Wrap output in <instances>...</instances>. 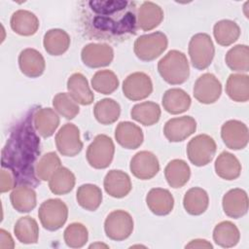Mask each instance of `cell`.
Here are the masks:
<instances>
[{
  "label": "cell",
  "mask_w": 249,
  "mask_h": 249,
  "mask_svg": "<svg viewBox=\"0 0 249 249\" xmlns=\"http://www.w3.org/2000/svg\"><path fill=\"white\" fill-rule=\"evenodd\" d=\"M104 231L112 240H124L133 231V219L124 210H114L105 219Z\"/></svg>",
  "instance_id": "9c48e42d"
},
{
  "label": "cell",
  "mask_w": 249,
  "mask_h": 249,
  "mask_svg": "<svg viewBox=\"0 0 249 249\" xmlns=\"http://www.w3.org/2000/svg\"><path fill=\"white\" fill-rule=\"evenodd\" d=\"M18 66L23 75L37 78L44 73L46 63L43 55L35 49H24L18 55Z\"/></svg>",
  "instance_id": "ffe728a7"
},
{
  "label": "cell",
  "mask_w": 249,
  "mask_h": 249,
  "mask_svg": "<svg viewBox=\"0 0 249 249\" xmlns=\"http://www.w3.org/2000/svg\"><path fill=\"white\" fill-rule=\"evenodd\" d=\"M164 176L168 185L174 189L186 185L191 176L189 164L183 160H172L164 168Z\"/></svg>",
  "instance_id": "4316f807"
},
{
  "label": "cell",
  "mask_w": 249,
  "mask_h": 249,
  "mask_svg": "<svg viewBox=\"0 0 249 249\" xmlns=\"http://www.w3.org/2000/svg\"><path fill=\"white\" fill-rule=\"evenodd\" d=\"M163 19V11L156 3L146 1L143 2L137 11L136 22L137 26L143 31H150L157 26Z\"/></svg>",
  "instance_id": "7402d4cb"
},
{
  "label": "cell",
  "mask_w": 249,
  "mask_h": 249,
  "mask_svg": "<svg viewBox=\"0 0 249 249\" xmlns=\"http://www.w3.org/2000/svg\"><path fill=\"white\" fill-rule=\"evenodd\" d=\"M158 70L161 78L170 85L185 83L190 75V66L184 53L171 50L158 63Z\"/></svg>",
  "instance_id": "3957f363"
},
{
  "label": "cell",
  "mask_w": 249,
  "mask_h": 249,
  "mask_svg": "<svg viewBox=\"0 0 249 249\" xmlns=\"http://www.w3.org/2000/svg\"><path fill=\"white\" fill-rule=\"evenodd\" d=\"M17 185L16 178L11 170L2 167L1 169V180H0V191L6 193L11 191Z\"/></svg>",
  "instance_id": "f6af8a7d"
},
{
  "label": "cell",
  "mask_w": 249,
  "mask_h": 249,
  "mask_svg": "<svg viewBox=\"0 0 249 249\" xmlns=\"http://www.w3.org/2000/svg\"><path fill=\"white\" fill-rule=\"evenodd\" d=\"M215 48L211 37L206 33L195 34L189 43V55L193 66L198 70L207 68L214 57Z\"/></svg>",
  "instance_id": "5b68a950"
},
{
  "label": "cell",
  "mask_w": 249,
  "mask_h": 249,
  "mask_svg": "<svg viewBox=\"0 0 249 249\" xmlns=\"http://www.w3.org/2000/svg\"><path fill=\"white\" fill-rule=\"evenodd\" d=\"M92 89L102 94H111L119 87V79L111 70H99L91 79Z\"/></svg>",
  "instance_id": "60d3db41"
},
{
  "label": "cell",
  "mask_w": 249,
  "mask_h": 249,
  "mask_svg": "<svg viewBox=\"0 0 249 249\" xmlns=\"http://www.w3.org/2000/svg\"><path fill=\"white\" fill-rule=\"evenodd\" d=\"M38 216L44 229L53 231L59 230L68 217L67 205L58 198H50L42 202Z\"/></svg>",
  "instance_id": "8992f818"
},
{
  "label": "cell",
  "mask_w": 249,
  "mask_h": 249,
  "mask_svg": "<svg viewBox=\"0 0 249 249\" xmlns=\"http://www.w3.org/2000/svg\"><path fill=\"white\" fill-rule=\"evenodd\" d=\"M103 186L105 192L116 198L124 197L129 194L132 188L128 174L117 169H112L105 175Z\"/></svg>",
  "instance_id": "ac0fdd59"
},
{
  "label": "cell",
  "mask_w": 249,
  "mask_h": 249,
  "mask_svg": "<svg viewBox=\"0 0 249 249\" xmlns=\"http://www.w3.org/2000/svg\"><path fill=\"white\" fill-rule=\"evenodd\" d=\"M213 34L219 45L228 47L237 41L240 35V28L233 20L222 19L214 24Z\"/></svg>",
  "instance_id": "8d00e7d4"
},
{
  "label": "cell",
  "mask_w": 249,
  "mask_h": 249,
  "mask_svg": "<svg viewBox=\"0 0 249 249\" xmlns=\"http://www.w3.org/2000/svg\"><path fill=\"white\" fill-rule=\"evenodd\" d=\"M43 45L49 54L61 55L70 46V36L62 29H50L44 35Z\"/></svg>",
  "instance_id": "83f0119b"
},
{
  "label": "cell",
  "mask_w": 249,
  "mask_h": 249,
  "mask_svg": "<svg viewBox=\"0 0 249 249\" xmlns=\"http://www.w3.org/2000/svg\"><path fill=\"white\" fill-rule=\"evenodd\" d=\"M194 96L202 104L216 102L222 93V85L212 73H204L197 78L194 85Z\"/></svg>",
  "instance_id": "8fae6325"
},
{
  "label": "cell",
  "mask_w": 249,
  "mask_h": 249,
  "mask_svg": "<svg viewBox=\"0 0 249 249\" xmlns=\"http://www.w3.org/2000/svg\"><path fill=\"white\" fill-rule=\"evenodd\" d=\"M10 199L13 207L20 213L32 211L37 203L36 193L28 185H19L15 188L10 195Z\"/></svg>",
  "instance_id": "f1b7e54d"
},
{
  "label": "cell",
  "mask_w": 249,
  "mask_h": 249,
  "mask_svg": "<svg viewBox=\"0 0 249 249\" xmlns=\"http://www.w3.org/2000/svg\"><path fill=\"white\" fill-rule=\"evenodd\" d=\"M153 91L151 78L143 72H134L128 75L123 83L124 95L132 101L147 98Z\"/></svg>",
  "instance_id": "7c38bea8"
},
{
  "label": "cell",
  "mask_w": 249,
  "mask_h": 249,
  "mask_svg": "<svg viewBox=\"0 0 249 249\" xmlns=\"http://www.w3.org/2000/svg\"><path fill=\"white\" fill-rule=\"evenodd\" d=\"M57 151L65 157H75L83 149L80 130L74 124H65L55 135Z\"/></svg>",
  "instance_id": "30bf717a"
},
{
  "label": "cell",
  "mask_w": 249,
  "mask_h": 249,
  "mask_svg": "<svg viewBox=\"0 0 249 249\" xmlns=\"http://www.w3.org/2000/svg\"><path fill=\"white\" fill-rule=\"evenodd\" d=\"M196 129V122L191 116H183L168 120L163 127V134L170 142H181Z\"/></svg>",
  "instance_id": "2e32d148"
},
{
  "label": "cell",
  "mask_w": 249,
  "mask_h": 249,
  "mask_svg": "<svg viewBox=\"0 0 249 249\" xmlns=\"http://www.w3.org/2000/svg\"><path fill=\"white\" fill-rule=\"evenodd\" d=\"M90 248H94V247H105V248H108V246L107 245H105V244H100V243H95V244H91L90 246H89Z\"/></svg>",
  "instance_id": "c3c4849f"
},
{
  "label": "cell",
  "mask_w": 249,
  "mask_h": 249,
  "mask_svg": "<svg viewBox=\"0 0 249 249\" xmlns=\"http://www.w3.org/2000/svg\"><path fill=\"white\" fill-rule=\"evenodd\" d=\"M226 63L233 71H249V48L247 45H236L226 54Z\"/></svg>",
  "instance_id": "ab89813d"
},
{
  "label": "cell",
  "mask_w": 249,
  "mask_h": 249,
  "mask_svg": "<svg viewBox=\"0 0 249 249\" xmlns=\"http://www.w3.org/2000/svg\"><path fill=\"white\" fill-rule=\"evenodd\" d=\"M215 171L222 179L231 181L239 177L241 164L235 156L224 151L215 161Z\"/></svg>",
  "instance_id": "f546056e"
},
{
  "label": "cell",
  "mask_w": 249,
  "mask_h": 249,
  "mask_svg": "<svg viewBox=\"0 0 249 249\" xmlns=\"http://www.w3.org/2000/svg\"><path fill=\"white\" fill-rule=\"evenodd\" d=\"M14 232L18 240L23 244H33L38 241V224L30 216H24L19 218L15 224Z\"/></svg>",
  "instance_id": "f35d334b"
},
{
  "label": "cell",
  "mask_w": 249,
  "mask_h": 249,
  "mask_svg": "<svg viewBox=\"0 0 249 249\" xmlns=\"http://www.w3.org/2000/svg\"><path fill=\"white\" fill-rule=\"evenodd\" d=\"M53 106L58 114L67 120L74 119L80 112L78 103L66 92L57 93L53 99Z\"/></svg>",
  "instance_id": "7bdbcfd3"
},
{
  "label": "cell",
  "mask_w": 249,
  "mask_h": 249,
  "mask_svg": "<svg viewBox=\"0 0 249 249\" xmlns=\"http://www.w3.org/2000/svg\"><path fill=\"white\" fill-rule=\"evenodd\" d=\"M129 168L131 173L140 180H149L156 176L160 170L158 158L149 151L136 153L130 160Z\"/></svg>",
  "instance_id": "5bb4252c"
},
{
  "label": "cell",
  "mask_w": 249,
  "mask_h": 249,
  "mask_svg": "<svg viewBox=\"0 0 249 249\" xmlns=\"http://www.w3.org/2000/svg\"><path fill=\"white\" fill-rule=\"evenodd\" d=\"M221 137L228 148L241 150L248 144V127L244 123L237 120L227 121L221 127Z\"/></svg>",
  "instance_id": "4fadbf2b"
},
{
  "label": "cell",
  "mask_w": 249,
  "mask_h": 249,
  "mask_svg": "<svg viewBox=\"0 0 249 249\" xmlns=\"http://www.w3.org/2000/svg\"><path fill=\"white\" fill-rule=\"evenodd\" d=\"M216 143L207 134H198L192 138L187 145V156L189 160L196 166H204L214 158Z\"/></svg>",
  "instance_id": "ba28073f"
},
{
  "label": "cell",
  "mask_w": 249,
  "mask_h": 249,
  "mask_svg": "<svg viewBox=\"0 0 249 249\" xmlns=\"http://www.w3.org/2000/svg\"><path fill=\"white\" fill-rule=\"evenodd\" d=\"M11 28L18 35L31 36L35 34L39 28V19L30 11L18 10L16 11L10 20Z\"/></svg>",
  "instance_id": "cb8c5ba5"
},
{
  "label": "cell",
  "mask_w": 249,
  "mask_h": 249,
  "mask_svg": "<svg viewBox=\"0 0 249 249\" xmlns=\"http://www.w3.org/2000/svg\"><path fill=\"white\" fill-rule=\"evenodd\" d=\"M77 202L81 207L89 211H95L102 202V192L93 184L81 185L76 193Z\"/></svg>",
  "instance_id": "d590c367"
},
{
  "label": "cell",
  "mask_w": 249,
  "mask_h": 249,
  "mask_svg": "<svg viewBox=\"0 0 249 249\" xmlns=\"http://www.w3.org/2000/svg\"><path fill=\"white\" fill-rule=\"evenodd\" d=\"M222 205L227 216L238 219L248 211V196L244 190L231 189L223 196Z\"/></svg>",
  "instance_id": "e0dca14e"
},
{
  "label": "cell",
  "mask_w": 249,
  "mask_h": 249,
  "mask_svg": "<svg viewBox=\"0 0 249 249\" xmlns=\"http://www.w3.org/2000/svg\"><path fill=\"white\" fill-rule=\"evenodd\" d=\"M15 243L11 234L4 229L0 230V248L1 249H11L14 248Z\"/></svg>",
  "instance_id": "bcb514c9"
},
{
  "label": "cell",
  "mask_w": 249,
  "mask_h": 249,
  "mask_svg": "<svg viewBox=\"0 0 249 249\" xmlns=\"http://www.w3.org/2000/svg\"><path fill=\"white\" fill-rule=\"evenodd\" d=\"M190 95L181 89H169L162 96L163 109L172 115H178L186 112L191 106Z\"/></svg>",
  "instance_id": "d4e9b609"
},
{
  "label": "cell",
  "mask_w": 249,
  "mask_h": 249,
  "mask_svg": "<svg viewBox=\"0 0 249 249\" xmlns=\"http://www.w3.org/2000/svg\"><path fill=\"white\" fill-rule=\"evenodd\" d=\"M168 40L163 32L156 31L141 35L133 45L135 55L142 61H152L159 57L167 48Z\"/></svg>",
  "instance_id": "277c9868"
},
{
  "label": "cell",
  "mask_w": 249,
  "mask_h": 249,
  "mask_svg": "<svg viewBox=\"0 0 249 249\" xmlns=\"http://www.w3.org/2000/svg\"><path fill=\"white\" fill-rule=\"evenodd\" d=\"M114 153L115 146L113 140L105 134H98L88 147L86 156L91 167L104 169L111 164Z\"/></svg>",
  "instance_id": "52a82bcc"
},
{
  "label": "cell",
  "mask_w": 249,
  "mask_h": 249,
  "mask_svg": "<svg viewBox=\"0 0 249 249\" xmlns=\"http://www.w3.org/2000/svg\"><path fill=\"white\" fill-rule=\"evenodd\" d=\"M93 114L101 124H111L117 122L121 114L120 104L112 98H103L95 103Z\"/></svg>",
  "instance_id": "74e56055"
},
{
  "label": "cell",
  "mask_w": 249,
  "mask_h": 249,
  "mask_svg": "<svg viewBox=\"0 0 249 249\" xmlns=\"http://www.w3.org/2000/svg\"><path fill=\"white\" fill-rule=\"evenodd\" d=\"M146 203L152 213L158 216H164L172 211L174 198L168 190L154 188L147 194Z\"/></svg>",
  "instance_id": "44dd1931"
},
{
  "label": "cell",
  "mask_w": 249,
  "mask_h": 249,
  "mask_svg": "<svg viewBox=\"0 0 249 249\" xmlns=\"http://www.w3.org/2000/svg\"><path fill=\"white\" fill-rule=\"evenodd\" d=\"M61 166L60 159L54 152H49L42 156L35 166L36 176L39 180H50L52 175Z\"/></svg>",
  "instance_id": "b9f144b4"
},
{
  "label": "cell",
  "mask_w": 249,
  "mask_h": 249,
  "mask_svg": "<svg viewBox=\"0 0 249 249\" xmlns=\"http://www.w3.org/2000/svg\"><path fill=\"white\" fill-rule=\"evenodd\" d=\"M209 204L208 195L205 190L195 187L188 190L183 198L185 210L191 215H201L205 212Z\"/></svg>",
  "instance_id": "4dcf8cb0"
},
{
  "label": "cell",
  "mask_w": 249,
  "mask_h": 249,
  "mask_svg": "<svg viewBox=\"0 0 249 249\" xmlns=\"http://www.w3.org/2000/svg\"><path fill=\"white\" fill-rule=\"evenodd\" d=\"M81 58L85 65L90 68H100L109 65L114 58L113 49L107 44L89 43L81 52Z\"/></svg>",
  "instance_id": "9a60e30c"
},
{
  "label": "cell",
  "mask_w": 249,
  "mask_h": 249,
  "mask_svg": "<svg viewBox=\"0 0 249 249\" xmlns=\"http://www.w3.org/2000/svg\"><path fill=\"white\" fill-rule=\"evenodd\" d=\"M88 6L93 13L88 23V29L93 36L109 40L136 33V2L89 1Z\"/></svg>",
  "instance_id": "7a4b0ae2"
},
{
  "label": "cell",
  "mask_w": 249,
  "mask_h": 249,
  "mask_svg": "<svg viewBox=\"0 0 249 249\" xmlns=\"http://www.w3.org/2000/svg\"><path fill=\"white\" fill-rule=\"evenodd\" d=\"M226 92L233 101L246 102L249 99V76L231 74L227 80Z\"/></svg>",
  "instance_id": "1f68e13d"
},
{
  "label": "cell",
  "mask_w": 249,
  "mask_h": 249,
  "mask_svg": "<svg viewBox=\"0 0 249 249\" xmlns=\"http://www.w3.org/2000/svg\"><path fill=\"white\" fill-rule=\"evenodd\" d=\"M160 107L153 101H145L135 104L131 111V118L143 125H153L160 118Z\"/></svg>",
  "instance_id": "d6a6232c"
},
{
  "label": "cell",
  "mask_w": 249,
  "mask_h": 249,
  "mask_svg": "<svg viewBox=\"0 0 249 249\" xmlns=\"http://www.w3.org/2000/svg\"><path fill=\"white\" fill-rule=\"evenodd\" d=\"M75 182L76 179L73 172L64 166H60L50 178L49 188L53 194L62 196L73 190Z\"/></svg>",
  "instance_id": "e575fe53"
},
{
  "label": "cell",
  "mask_w": 249,
  "mask_h": 249,
  "mask_svg": "<svg viewBox=\"0 0 249 249\" xmlns=\"http://www.w3.org/2000/svg\"><path fill=\"white\" fill-rule=\"evenodd\" d=\"M212 244L205 239H194L189 244L186 245V248H212Z\"/></svg>",
  "instance_id": "7dc6e473"
},
{
  "label": "cell",
  "mask_w": 249,
  "mask_h": 249,
  "mask_svg": "<svg viewBox=\"0 0 249 249\" xmlns=\"http://www.w3.org/2000/svg\"><path fill=\"white\" fill-rule=\"evenodd\" d=\"M67 89L72 98L81 105H89L93 102L94 95L87 78L81 73L72 74L67 81Z\"/></svg>",
  "instance_id": "603a6c76"
},
{
  "label": "cell",
  "mask_w": 249,
  "mask_h": 249,
  "mask_svg": "<svg viewBox=\"0 0 249 249\" xmlns=\"http://www.w3.org/2000/svg\"><path fill=\"white\" fill-rule=\"evenodd\" d=\"M115 138L123 148L134 150L143 143L144 135L137 124L131 122H121L115 129Z\"/></svg>",
  "instance_id": "d6986e66"
},
{
  "label": "cell",
  "mask_w": 249,
  "mask_h": 249,
  "mask_svg": "<svg viewBox=\"0 0 249 249\" xmlns=\"http://www.w3.org/2000/svg\"><path fill=\"white\" fill-rule=\"evenodd\" d=\"M63 237L67 246L71 248H81L87 243L89 232L83 224L72 223L65 229Z\"/></svg>",
  "instance_id": "ee69618b"
},
{
  "label": "cell",
  "mask_w": 249,
  "mask_h": 249,
  "mask_svg": "<svg viewBox=\"0 0 249 249\" xmlns=\"http://www.w3.org/2000/svg\"><path fill=\"white\" fill-rule=\"evenodd\" d=\"M240 233L237 227L230 221H223L214 228L213 239L221 247H233L238 243Z\"/></svg>",
  "instance_id": "836d02e7"
},
{
  "label": "cell",
  "mask_w": 249,
  "mask_h": 249,
  "mask_svg": "<svg viewBox=\"0 0 249 249\" xmlns=\"http://www.w3.org/2000/svg\"><path fill=\"white\" fill-rule=\"evenodd\" d=\"M40 139L28 120L18 124L2 150V167L14 174L17 183L36 186L34 163L40 154Z\"/></svg>",
  "instance_id": "6da1fadb"
},
{
  "label": "cell",
  "mask_w": 249,
  "mask_h": 249,
  "mask_svg": "<svg viewBox=\"0 0 249 249\" xmlns=\"http://www.w3.org/2000/svg\"><path fill=\"white\" fill-rule=\"evenodd\" d=\"M34 127L44 138L52 136L59 124V117L52 108H41L33 116Z\"/></svg>",
  "instance_id": "484cf974"
}]
</instances>
